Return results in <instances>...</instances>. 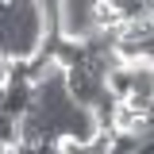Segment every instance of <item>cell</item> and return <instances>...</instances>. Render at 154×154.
<instances>
[{
	"label": "cell",
	"mask_w": 154,
	"mask_h": 154,
	"mask_svg": "<svg viewBox=\"0 0 154 154\" xmlns=\"http://www.w3.org/2000/svg\"><path fill=\"white\" fill-rule=\"evenodd\" d=\"M62 81H66L69 100H73L77 108H85V112H89L96 100L108 93V89H104V81L89 73V66H69V69H62Z\"/></svg>",
	"instance_id": "1"
},
{
	"label": "cell",
	"mask_w": 154,
	"mask_h": 154,
	"mask_svg": "<svg viewBox=\"0 0 154 154\" xmlns=\"http://www.w3.org/2000/svg\"><path fill=\"white\" fill-rule=\"evenodd\" d=\"M119 27H123V16H119L116 0H96L93 4V31H100V35H119Z\"/></svg>",
	"instance_id": "2"
},
{
	"label": "cell",
	"mask_w": 154,
	"mask_h": 154,
	"mask_svg": "<svg viewBox=\"0 0 154 154\" xmlns=\"http://www.w3.org/2000/svg\"><path fill=\"white\" fill-rule=\"evenodd\" d=\"M104 89L112 93V100H131V66H116L104 77Z\"/></svg>",
	"instance_id": "3"
},
{
	"label": "cell",
	"mask_w": 154,
	"mask_h": 154,
	"mask_svg": "<svg viewBox=\"0 0 154 154\" xmlns=\"http://www.w3.org/2000/svg\"><path fill=\"white\" fill-rule=\"evenodd\" d=\"M0 143H4L8 150L23 143V139H19V119H16V116H4V112H0Z\"/></svg>",
	"instance_id": "4"
},
{
	"label": "cell",
	"mask_w": 154,
	"mask_h": 154,
	"mask_svg": "<svg viewBox=\"0 0 154 154\" xmlns=\"http://www.w3.org/2000/svg\"><path fill=\"white\" fill-rule=\"evenodd\" d=\"M139 150V135H131V131H116L112 135V150L108 154H135Z\"/></svg>",
	"instance_id": "5"
},
{
	"label": "cell",
	"mask_w": 154,
	"mask_h": 154,
	"mask_svg": "<svg viewBox=\"0 0 154 154\" xmlns=\"http://www.w3.org/2000/svg\"><path fill=\"white\" fill-rule=\"evenodd\" d=\"M116 8H119L123 23H131V19H143V16H146V0H116Z\"/></svg>",
	"instance_id": "6"
},
{
	"label": "cell",
	"mask_w": 154,
	"mask_h": 154,
	"mask_svg": "<svg viewBox=\"0 0 154 154\" xmlns=\"http://www.w3.org/2000/svg\"><path fill=\"white\" fill-rule=\"evenodd\" d=\"M135 154H154V135H139V150Z\"/></svg>",
	"instance_id": "7"
},
{
	"label": "cell",
	"mask_w": 154,
	"mask_h": 154,
	"mask_svg": "<svg viewBox=\"0 0 154 154\" xmlns=\"http://www.w3.org/2000/svg\"><path fill=\"white\" fill-rule=\"evenodd\" d=\"M0 154H8V146H4V143H0Z\"/></svg>",
	"instance_id": "8"
},
{
	"label": "cell",
	"mask_w": 154,
	"mask_h": 154,
	"mask_svg": "<svg viewBox=\"0 0 154 154\" xmlns=\"http://www.w3.org/2000/svg\"><path fill=\"white\" fill-rule=\"evenodd\" d=\"M0 66H4V54H0Z\"/></svg>",
	"instance_id": "9"
}]
</instances>
